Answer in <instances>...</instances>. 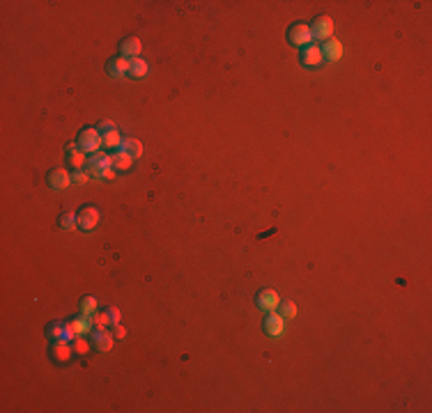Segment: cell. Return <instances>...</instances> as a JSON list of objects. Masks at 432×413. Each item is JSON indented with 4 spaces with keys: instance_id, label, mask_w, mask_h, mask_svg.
<instances>
[{
    "instance_id": "obj_1",
    "label": "cell",
    "mask_w": 432,
    "mask_h": 413,
    "mask_svg": "<svg viewBox=\"0 0 432 413\" xmlns=\"http://www.w3.org/2000/svg\"><path fill=\"white\" fill-rule=\"evenodd\" d=\"M104 145V136H101L99 128H85V131L78 136V149H83L87 154H97L99 147Z\"/></svg>"
},
{
    "instance_id": "obj_2",
    "label": "cell",
    "mask_w": 432,
    "mask_h": 413,
    "mask_svg": "<svg viewBox=\"0 0 432 413\" xmlns=\"http://www.w3.org/2000/svg\"><path fill=\"white\" fill-rule=\"evenodd\" d=\"M108 168H113V156L104 154V151H97V154H92L90 163H87V174L90 177H101L104 170Z\"/></svg>"
},
{
    "instance_id": "obj_3",
    "label": "cell",
    "mask_w": 432,
    "mask_h": 413,
    "mask_svg": "<svg viewBox=\"0 0 432 413\" xmlns=\"http://www.w3.org/2000/svg\"><path fill=\"white\" fill-rule=\"evenodd\" d=\"M310 32H313V37H315V39H320V41L331 39V35H333V21H331L329 16L317 18V21L313 23Z\"/></svg>"
},
{
    "instance_id": "obj_4",
    "label": "cell",
    "mask_w": 432,
    "mask_h": 413,
    "mask_svg": "<svg viewBox=\"0 0 432 413\" xmlns=\"http://www.w3.org/2000/svg\"><path fill=\"white\" fill-rule=\"evenodd\" d=\"M290 41L292 44H297V46H303L306 48L308 44L313 41V32H310V28L306 25V23H297V25L290 30Z\"/></svg>"
},
{
    "instance_id": "obj_5",
    "label": "cell",
    "mask_w": 432,
    "mask_h": 413,
    "mask_svg": "<svg viewBox=\"0 0 432 413\" xmlns=\"http://www.w3.org/2000/svg\"><path fill=\"white\" fill-rule=\"evenodd\" d=\"M278 305H280V298L274 289H262V292L257 294V307H260V310L274 312Z\"/></svg>"
},
{
    "instance_id": "obj_6",
    "label": "cell",
    "mask_w": 432,
    "mask_h": 413,
    "mask_svg": "<svg viewBox=\"0 0 432 413\" xmlns=\"http://www.w3.org/2000/svg\"><path fill=\"white\" fill-rule=\"evenodd\" d=\"M97 223H99V211H97L94 206H85V209L78 214V227L85 229V232L94 229Z\"/></svg>"
},
{
    "instance_id": "obj_7",
    "label": "cell",
    "mask_w": 432,
    "mask_h": 413,
    "mask_svg": "<svg viewBox=\"0 0 432 413\" xmlns=\"http://www.w3.org/2000/svg\"><path fill=\"white\" fill-rule=\"evenodd\" d=\"M285 328V319L278 315V312H269V317L265 319V330L271 335V338H280Z\"/></svg>"
},
{
    "instance_id": "obj_8",
    "label": "cell",
    "mask_w": 432,
    "mask_h": 413,
    "mask_svg": "<svg viewBox=\"0 0 432 413\" xmlns=\"http://www.w3.org/2000/svg\"><path fill=\"white\" fill-rule=\"evenodd\" d=\"M322 55H324V60H329V62H338V60L343 58V44L331 37V39H326L324 46H322Z\"/></svg>"
},
{
    "instance_id": "obj_9",
    "label": "cell",
    "mask_w": 432,
    "mask_h": 413,
    "mask_svg": "<svg viewBox=\"0 0 432 413\" xmlns=\"http://www.w3.org/2000/svg\"><path fill=\"white\" fill-rule=\"evenodd\" d=\"M303 64L306 67H320L322 62H324V55H322V48L315 44H308L306 48H303V55H301Z\"/></svg>"
},
{
    "instance_id": "obj_10",
    "label": "cell",
    "mask_w": 432,
    "mask_h": 413,
    "mask_svg": "<svg viewBox=\"0 0 432 413\" xmlns=\"http://www.w3.org/2000/svg\"><path fill=\"white\" fill-rule=\"evenodd\" d=\"M113 338H115V335H110L106 328L92 330V342H94V347L99 349V351H104V353L113 349Z\"/></svg>"
},
{
    "instance_id": "obj_11",
    "label": "cell",
    "mask_w": 432,
    "mask_h": 413,
    "mask_svg": "<svg viewBox=\"0 0 432 413\" xmlns=\"http://www.w3.org/2000/svg\"><path fill=\"white\" fill-rule=\"evenodd\" d=\"M51 353H53V358H55L58 363H67L69 358H71V353H76V351H74V347H71L69 342H64V340H58V342L53 344V351H51Z\"/></svg>"
},
{
    "instance_id": "obj_12",
    "label": "cell",
    "mask_w": 432,
    "mask_h": 413,
    "mask_svg": "<svg viewBox=\"0 0 432 413\" xmlns=\"http://www.w3.org/2000/svg\"><path fill=\"white\" fill-rule=\"evenodd\" d=\"M71 326H74V330H76L78 338H83V335H92V328H94V321H92V317L81 315V317H76V319L71 321Z\"/></svg>"
},
{
    "instance_id": "obj_13",
    "label": "cell",
    "mask_w": 432,
    "mask_h": 413,
    "mask_svg": "<svg viewBox=\"0 0 432 413\" xmlns=\"http://www.w3.org/2000/svg\"><path fill=\"white\" fill-rule=\"evenodd\" d=\"M69 182H71V177H69L67 170H55V172H51V177H49L51 188H55V191H62V188H67Z\"/></svg>"
},
{
    "instance_id": "obj_14",
    "label": "cell",
    "mask_w": 432,
    "mask_h": 413,
    "mask_svg": "<svg viewBox=\"0 0 432 413\" xmlns=\"http://www.w3.org/2000/svg\"><path fill=\"white\" fill-rule=\"evenodd\" d=\"M129 69H131V60H127L124 55L122 58H113L108 64V71L113 76H124V73H129Z\"/></svg>"
},
{
    "instance_id": "obj_15",
    "label": "cell",
    "mask_w": 432,
    "mask_h": 413,
    "mask_svg": "<svg viewBox=\"0 0 432 413\" xmlns=\"http://www.w3.org/2000/svg\"><path fill=\"white\" fill-rule=\"evenodd\" d=\"M119 151H127L131 159H136V156L142 154V142L136 140V138H127V140H122V145H119Z\"/></svg>"
},
{
    "instance_id": "obj_16",
    "label": "cell",
    "mask_w": 432,
    "mask_h": 413,
    "mask_svg": "<svg viewBox=\"0 0 432 413\" xmlns=\"http://www.w3.org/2000/svg\"><path fill=\"white\" fill-rule=\"evenodd\" d=\"M138 53H140V39H136V37H129L127 41L122 44V55L124 58H138Z\"/></svg>"
},
{
    "instance_id": "obj_17",
    "label": "cell",
    "mask_w": 432,
    "mask_h": 413,
    "mask_svg": "<svg viewBox=\"0 0 432 413\" xmlns=\"http://www.w3.org/2000/svg\"><path fill=\"white\" fill-rule=\"evenodd\" d=\"M147 71H150V67H147L145 60H140V58H133L131 60V69H129V73H131V76L142 78V76H147Z\"/></svg>"
},
{
    "instance_id": "obj_18",
    "label": "cell",
    "mask_w": 432,
    "mask_h": 413,
    "mask_svg": "<svg viewBox=\"0 0 432 413\" xmlns=\"http://www.w3.org/2000/svg\"><path fill=\"white\" fill-rule=\"evenodd\" d=\"M133 163V159L127 154V151H117V154L113 156V168L115 170H129Z\"/></svg>"
},
{
    "instance_id": "obj_19",
    "label": "cell",
    "mask_w": 432,
    "mask_h": 413,
    "mask_svg": "<svg viewBox=\"0 0 432 413\" xmlns=\"http://www.w3.org/2000/svg\"><path fill=\"white\" fill-rule=\"evenodd\" d=\"M69 163H71V168L81 170L83 165L87 163V156L83 149H69Z\"/></svg>"
},
{
    "instance_id": "obj_20",
    "label": "cell",
    "mask_w": 432,
    "mask_h": 413,
    "mask_svg": "<svg viewBox=\"0 0 432 413\" xmlns=\"http://www.w3.org/2000/svg\"><path fill=\"white\" fill-rule=\"evenodd\" d=\"M60 227H62V229H69V232H74V229L78 227V216L71 214V211L62 214V216H60Z\"/></svg>"
},
{
    "instance_id": "obj_21",
    "label": "cell",
    "mask_w": 432,
    "mask_h": 413,
    "mask_svg": "<svg viewBox=\"0 0 432 413\" xmlns=\"http://www.w3.org/2000/svg\"><path fill=\"white\" fill-rule=\"evenodd\" d=\"M92 321H94V328H108V324H113V321H110L108 310H106V312H94V315H92Z\"/></svg>"
},
{
    "instance_id": "obj_22",
    "label": "cell",
    "mask_w": 432,
    "mask_h": 413,
    "mask_svg": "<svg viewBox=\"0 0 432 413\" xmlns=\"http://www.w3.org/2000/svg\"><path fill=\"white\" fill-rule=\"evenodd\" d=\"M104 145L106 147H119L122 145V138H119V131L113 128V131H106L104 133Z\"/></svg>"
},
{
    "instance_id": "obj_23",
    "label": "cell",
    "mask_w": 432,
    "mask_h": 413,
    "mask_svg": "<svg viewBox=\"0 0 432 413\" xmlns=\"http://www.w3.org/2000/svg\"><path fill=\"white\" fill-rule=\"evenodd\" d=\"M94 312H97V298H92V296L83 298V303H81V315L92 317Z\"/></svg>"
},
{
    "instance_id": "obj_24",
    "label": "cell",
    "mask_w": 432,
    "mask_h": 413,
    "mask_svg": "<svg viewBox=\"0 0 432 413\" xmlns=\"http://www.w3.org/2000/svg\"><path fill=\"white\" fill-rule=\"evenodd\" d=\"M278 307H280V317H283V319H294V317H297V305H294L292 301L283 303V305H278Z\"/></svg>"
},
{
    "instance_id": "obj_25",
    "label": "cell",
    "mask_w": 432,
    "mask_h": 413,
    "mask_svg": "<svg viewBox=\"0 0 432 413\" xmlns=\"http://www.w3.org/2000/svg\"><path fill=\"white\" fill-rule=\"evenodd\" d=\"M49 338L51 340H64V324H55V326H51L49 328Z\"/></svg>"
},
{
    "instance_id": "obj_26",
    "label": "cell",
    "mask_w": 432,
    "mask_h": 413,
    "mask_svg": "<svg viewBox=\"0 0 432 413\" xmlns=\"http://www.w3.org/2000/svg\"><path fill=\"white\" fill-rule=\"evenodd\" d=\"M87 349H90V344H87L85 338H76V340H74V351H76V353H87Z\"/></svg>"
},
{
    "instance_id": "obj_27",
    "label": "cell",
    "mask_w": 432,
    "mask_h": 413,
    "mask_svg": "<svg viewBox=\"0 0 432 413\" xmlns=\"http://www.w3.org/2000/svg\"><path fill=\"white\" fill-rule=\"evenodd\" d=\"M87 177H90V174H85V172H83V170H76V172H74V182H76V184H83V182H87Z\"/></svg>"
},
{
    "instance_id": "obj_28",
    "label": "cell",
    "mask_w": 432,
    "mask_h": 413,
    "mask_svg": "<svg viewBox=\"0 0 432 413\" xmlns=\"http://www.w3.org/2000/svg\"><path fill=\"white\" fill-rule=\"evenodd\" d=\"M113 128H115V124H113V122H108V119H104V122L99 124V131H101V133H106V131H113Z\"/></svg>"
},
{
    "instance_id": "obj_29",
    "label": "cell",
    "mask_w": 432,
    "mask_h": 413,
    "mask_svg": "<svg viewBox=\"0 0 432 413\" xmlns=\"http://www.w3.org/2000/svg\"><path fill=\"white\" fill-rule=\"evenodd\" d=\"M108 315H110V321H113V324H119V310L117 307H108Z\"/></svg>"
},
{
    "instance_id": "obj_30",
    "label": "cell",
    "mask_w": 432,
    "mask_h": 413,
    "mask_svg": "<svg viewBox=\"0 0 432 413\" xmlns=\"http://www.w3.org/2000/svg\"><path fill=\"white\" fill-rule=\"evenodd\" d=\"M101 179H115V168H108V170H104V174H101Z\"/></svg>"
},
{
    "instance_id": "obj_31",
    "label": "cell",
    "mask_w": 432,
    "mask_h": 413,
    "mask_svg": "<svg viewBox=\"0 0 432 413\" xmlns=\"http://www.w3.org/2000/svg\"><path fill=\"white\" fill-rule=\"evenodd\" d=\"M113 335H115V338H124V335H127V330H124L119 324H115V333Z\"/></svg>"
}]
</instances>
